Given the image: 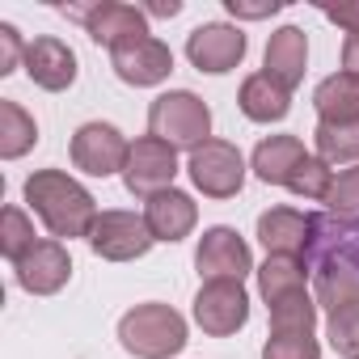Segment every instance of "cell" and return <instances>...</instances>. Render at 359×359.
I'll return each mask as SVG.
<instances>
[{
    "label": "cell",
    "instance_id": "obj_1",
    "mask_svg": "<svg viewBox=\"0 0 359 359\" xmlns=\"http://www.w3.org/2000/svg\"><path fill=\"white\" fill-rule=\"evenodd\" d=\"M26 203L34 208V216L47 224V233L55 241H72V237H89L97 224V203L93 195L68 177L64 169H39L26 177Z\"/></svg>",
    "mask_w": 359,
    "mask_h": 359
},
{
    "label": "cell",
    "instance_id": "obj_2",
    "mask_svg": "<svg viewBox=\"0 0 359 359\" xmlns=\"http://www.w3.org/2000/svg\"><path fill=\"white\" fill-rule=\"evenodd\" d=\"M118 342L135 359H173L187 346V317L161 300L135 304L118 321Z\"/></svg>",
    "mask_w": 359,
    "mask_h": 359
},
{
    "label": "cell",
    "instance_id": "obj_3",
    "mask_svg": "<svg viewBox=\"0 0 359 359\" xmlns=\"http://www.w3.org/2000/svg\"><path fill=\"white\" fill-rule=\"evenodd\" d=\"M148 135L165 140L169 148L195 152L212 140V106L191 89H169L148 106Z\"/></svg>",
    "mask_w": 359,
    "mask_h": 359
},
{
    "label": "cell",
    "instance_id": "obj_4",
    "mask_svg": "<svg viewBox=\"0 0 359 359\" xmlns=\"http://www.w3.org/2000/svg\"><path fill=\"white\" fill-rule=\"evenodd\" d=\"M187 173L208 199H233L245 187V156L229 140H208L191 152Z\"/></svg>",
    "mask_w": 359,
    "mask_h": 359
},
{
    "label": "cell",
    "instance_id": "obj_5",
    "mask_svg": "<svg viewBox=\"0 0 359 359\" xmlns=\"http://www.w3.org/2000/svg\"><path fill=\"white\" fill-rule=\"evenodd\" d=\"M173 177H177V148H169L156 135H144L131 144L127 165H123V187L135 199H152V195L169 191Z\"/></svg>",
    "mask_w": 359,
    "mask_h": 359
},
{
    "label": "cell",
    "instance_id": "obj_6",
    "mask_svg": "<svg viewBox=\"0 0 359 359\" xmlns=\"http://www.w3.org/2000/svg\"><path fill=\"white\" fill-rule=\"evenodd\" d=\"M152 245H156V237H152L148 220L135 212H102L89 233V250L106 262H135Z\"/></svg>",
    "mask_w": 359,
    "mask_h": 359
},
{
    "label": "cell",
    "instance_id": "obj_7",
    "mask_svg": "<svg viewBox=\"0 0 359 359\" xmlns=\"http://www.w3.org/2000/svg\"><path fill=\"white\" fill-rule=\"evenodd\" d=\"M195 266H199V279H203V283H216V279L241 283V279L254 271V254H250V245L237 237V229L216 224V229H208V233L199 237Z\"/></svg>",
    "mask_w": 359,
    "mask_h": 359
},
{
    "label": "cell",
    "instance_id": "obj_8",
    "mask_svg": "<svg viewBox=\"0 0 359 359\" xmlns=\"http://www.w3.org/2000/svg\"><path fill=\"white\" fill-rule=\"evenodd\" d=\"M127 135L114 127V123H85L76 127L72 135V165L85 169L89 177H110V173H123L127 165Z\"/></svg>",
    "mask_w": 359,
    "mask_h": 359
},
{
    "label": "cell",
    "instance_id": "obj_9",
    "mask_svg": "<svg viewBox=\"0 0 359 359\" xmlns=\"http://www.w3.org/2000/svg\"><path fill=\"white\" fill-rule=\"evenodd\" d=\"M195 321H199V330L212 334V338L237 334V330L250 321V296H245V287L233 283V279L203 283L199 296H195Z\"/></svg>",
    "mask_w": 359,
    "mask_h": 359
},
{
    "label": "cell",
    "instance_id": "obj_10",
    "mask_svg": "<svg viewBox=\"0 0 359 359\" xmlns=\"http://www.w3.org/2000/svg\"><path fill=\"white\" fill-rule=\"evenodd\" d=\"M187 60L199 72H212V76L233 72L245 60V34H241V26H229V22H203V26H195L191 39H187Z\"/></svg>",
    "mask_w": 359,
    "mask_h": 359
},
{
    "label": "cell",
    "instance_id": "obj_11",
    "mask_svg": "<svg viewBox=\"0 0 359 359\" xmlns=\"http://www.w3.org/2000/svg\"><path fill=\"white\" fill-rule=\"evenodd\" d=\"M110 68L123 85H135V89H148V85H161L169 81L173 72V51L161 43V39H135L118 51H110Z\"/></svg>",
    "mask_w": 359,
    "mask_h": 359
},
{
    "label": "cell",
    "instance_id": "obj_12",
    "mask_svg": "<svg viewBox=\"0 0 359 359\" xmlns=\"http://www.w3.org/2000/svg\"><path fill=\"white\" fill-rule=\"evenodd\" d=\"M13 271H18V283H22L30 296H55V292L72 279V258H68L64 241L39 237L34 250H30Z\"/></svg>",
    "mask_w": 359,
    "mask_h": 359
},
{
    "label": "cell",
    "instance_id": "obj_13",
    "mask_svg": "<svg viewBox=\"0 0 359 359\" xmlns=\"http://www.w3.org/2000/svg\"><path fill=\"white\" fill-rule=\"evenodd\" d=\"M26 76L39 85V89H47V93H64V89H72L76 85V51L68 47V43H60V39H34L30 47H26Z\"/></svg>",
    "mask_w": 359,
    "mask_h": 359
},
{
    "label": "cell",
    "instance_id": "obj_14",
    "mask_svg": "<svg viewBox=\"0 0 359 359\" xmlns=\"http://www.w3.org/2000/svg\"><path fill=\"white\" fill-rule=\"evenodd\" d=\"M85 30H89V39L97 47L118 51V47H127L135 39H148V13L135 9V5H114L110 0V5H93L85 13Z\"/></svg>",
    "mask_w": 359,
    "mask_h": 359
},
{
    "label": "cell",
    "instance_id": "obj_15",
    "mask_svg": "<svg viewBox=\"0 0 359 359\" xmlns=\"http://www.w3.org/2000/svg\"><path fill=\"white\" fill-rule=\"evenodd\" d=\"M144 220H148V229H152L156 241H169L173 245V241L191 237V229L199 224V208H195V199L187 191L169 187V191H161V195H152L144 203Z\"/></svg>",
    "mask_w": 359,
    "mask_h": 359
},
{
    "label": "cell",
    "instance_id": "obj_16",
    "mask_svg": "<svg viewBox=\"0 0 359 359\" xmlns=\"http://www.w3.org/2000/svg\"><path fill=\"white\" fill-rule=\"evenodd\" d=\"M258 241L266 245V254L300 258L313 241V216H304L296 208H271L258 216Z\"/></svg>",
    "mask_w": 359,
    "mask_h": 359
},
{
    "label": "cell",
    "instance_id": "obj_17",
    "mask_svg": "<svg viewBox=\"0 0 359 359\" xmlns=\"http://www.w3.org/2000/svg\"><path fill=\"white\" fill-rule=\"evenodd\" d=\"M304 64H309V39L300 26H279L266 39V76H275L279 85L296 89L304 81Z\"/></svg>",
    "mask_w": 359,
    "mask_h": 359
},
{
    "label": "cell",
    "instance_id": "obj_18",
    "mask_svg": "<svg viewBox=\"0 0 359 359\" xmlns=\"http://www.w3.org/2000/svg\"><path fill=\"white\" fill-rule=\"evenodd\" d=\"M237 106H241V114L254 118V123H279V118H287V110H292V89L279 85V81L266 76V72H254V76H245V85H241V93H237Z\"/></svg>",
    "mask_w": 359,
    "mask_h": 359
},
{
    "label": "cell",
    "instance_id": "obj_19",
    "mask_svg": "<svg viewBox=\"0 0 359 359\" xmlns=\"http://www.w3.org/2000/svg\"><path fill=\"white\" fill-rule=\"evenodd\" d=\"M304 144L300 135H266L258 148H254V173L262 177L266 187H287L296 165L304 161Z\"/></svg>",
    "mask_w": 359,
    "mask_h": 359
},
{
    "label": "cell",
    "instance_id": "obj_20",
    "mask_svg": "<svg viewBox=\"0 0 359 359\" xmlns=\"http://www.w3.org/2000/svg\"><path fill=\"white\" fill-rule=\"evenodd\" d=\"M313 106L321 123H359V76L334 72L313 89Z\"/></svg>",
    "mask_w": 359,
    "mask_h": 359
},
{
    "label": "cell",
    "instance_id": "obj_21",
    "mask_svg": "<svg viewBox=\"0 0 359 359\" xmlns=\"http://www.w3.org/2000/svg\"><path fill=\"white\" fill-rule=\"evenodd\" d=\"M304 283H309V271H304V262H300V258L271 254V258L258 266V292H262L266 309H271V304H279L283 296L304 292Z\"/></svg>",
    "mask_w": 359,
    "mask_h": 359
},
{
    "label": "cell",
    "instance_id": "obj_22",
    "mask_svg": "<svg viewBox=\"0 0 359 359\" xmlns=\"http://www.w3.org/2000/svg\"><path fill=\"white\" fill-rule=\"evenodd\" d=\"M39 144V123L18 106V102H0V156L5 161H18L26 156L30 148Z\"/></svg>",
    "mask_w": 359,
    "mask_h": 359
},
{
    "label": "cell",
    "instance_id": "obj_23",
    "mask_svg": "<svg viewBox=\"0 0 359 359\" xmlns=\"http://www.w3.org/2000/svg\"><path fill=\"white\" fill-rule=\"evenodd\" d=\"M313 144L325 165H359V123H317Z\"/></svg>",
    "mask_w": 359,
    "mask_h": 359
},
{
    "label": "cell",
    "instance_id": "obj_24",
    "mask_svg": "<svg viewBox=\"0 0 359 359\" xmlns=\"http://www.w3.org/2000/svg\"><path fill=\"white\" fill-rule=\"evenodd\" d=\"M313 325H317V304L309 292H296L271 304V334H313Z\"/></svg>",
    "mask_w": 359,
    "mask_h": 359
},
{
    "label": "cell",
    "instance_id": "obj_25",
    "mask_svg": "<svg viewBox=\"0 0 359 359\" xmlns=\"http://www.w3.org/2000/svg\"><path fill=\"white\" fill-rule=\"evenodd\" d=\"M317 300H321L330 313L342 309V304H355V300H359V271L346 266V262H330V266L321 271V279H317Z\"/></svg>",
    "mask_w": 359,
    "mask_h": 359
},
{
    "label": "cell",
    "instance_id": "obj_26",
    "mask_svg": "<svg viewBox=\"0 0 359 359\" xmlns=\"http://www.w3.org/2000/svg\"><path fill=\"white\" fill-rule=\"evenodd\" d=\"M34 224H30V216L22 212V208H5V216H0V254H5L13 266L34 250Z\"/></svg>",
    "mask_w": 359,
    "mask_h": 359
},
{
    "label": "cell",
    "instance_id": "obj_27",
    "mask_svg": "<svg viewBox=\"0 0 359 359\" xmlns=\"http://www.w3.org/2000/svg\"><path fill=\"white\" fill-rule=\"evenodd\" d=\"M325 338L342 359H359V300L342 304L325 317Z\"/></svg>",
    "mask_w": 359,
    "mask_h": 359
},
{
    "label": "cell",
    "instance_id": "obj_28",
    "mask_svg": "<svg viewBox=\"0 0 359 359\" xmlns=\"http://www.w3.org/2000/svg\"><path fill=\"white\" fill-rule=\"evenodd\" d=\"M330 187H334V169H330L321 156H304V161L296 165V173H292V182H287L292 195H300V199H321V203H325Z\"/></svg>",
    "mask_w": 359,
    "mask_h": 359
},
{
    "label": "cell",
    "instance_id": "obj_29",
    "mask_svg": "<svg viewBox=\"0 0 359 359\" xmlns=\"http://www.w3.org/2000/svg\"><path fill=\"white\" fill-rule=\"evenodd\" d=\"M325 208L342 224H359V165H351V169H342L334 177V187L325 195Z\"/></svg>",
    "mask_w": 359,
    "mask_h": 359
},
{
    "label": "cell",
    "instance_id": "obj_30",
    "mask_svg": "<svg viewBox=\"0 0 359 359\" xmlns=\"http://www.w3.org/2000/svg\"><path fill=\"white\" fill-rule=\"evenodd\" d=\"M262 359H321L313 334H271L262 342Z\"/></svg>",
    "mask_w": 359,
    "mask_h": 359
},
{
    "label": "cell",
    "instance_id": "obj_31",
    "mask_svg": "<svg viewBox=\"0 0 359 359\" xmlns=\"http://www.w3.org/2000/svg\"><path fill=\"white\" fill-rule=\"evenodd\" d=\"M26 47L30 43H22V34H18V26H0V76H9V72H18L22 64H26Z\"/></svg>",
    "mask_w": 359,
    "mask_h": 359
},
{
    "label": "cell",
    "instance_id": "obj_32",
    "mask_svg": "<svg viewBox=\"0 0 359 359\" xmlns=\"http://www.w3.org/2000/svg\"><path fill=\"white\" fill-rule=\"evenodd\" d=\"M283 5H279V0H266V5H245V0H229V13L233 18H271V13H279Z\"/></svg>",
    "mask_w": 359,
    "mask_h": 359
},
{
    "label": "cell",
    "instance_id": "obj_33",
    "mask_svg": "<svg viewBox=\"0 0 359 359\" xmlns=\"http://www.w3.org/2000/svg\"><path fill=\"white\" fill-rule=\"evenodd\" d=\"M325 18L334 26H342L346 34H359V5H338V9H325Z\"/></svg>",
    "mask_w": 359,
    "mask_h": 359
},
{
    "label": "cell",
    "instance_id": "obj_34",
    "mask_svg": "<svg viewBox=\"0 0 359 359\" xmlns=\"http://www.w3.org/2000/svg\"><path fill=\"white\" fill-rule=\"evenodd\" d=\"M342 72L359 76V34H346V43H342Z\"/></svg>",
    "mask_w": 359,
    "mask_h": 359
}]
</instances>
